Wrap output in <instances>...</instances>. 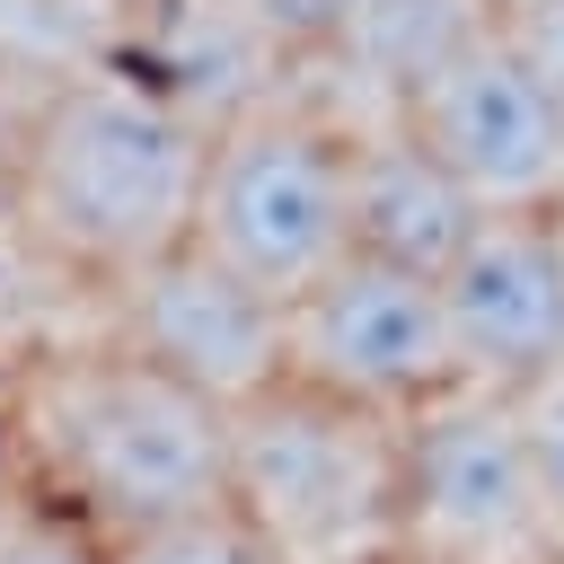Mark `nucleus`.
I'll list each match as a JSON object with an SVG mask.
<instances>
[{
  "instance_id": "1",
  "label": "nucleus",
  "mask_w": 564,
  "mask_h": 564,
  "mask_svg": "<svg viewBox=\"0 0 564 564\" xmlns=\"http://www.w3.org/2000/svg\"><path fill=\"white\" fill-rule=\"evenodd\" d=\"M9 485L79 511L97 538L229 502V405L97 335L9 388Z\"/></svg>"
},
{
  "instance_id": "2",
  "label": "nucleus",
  "mask_w": 564,
  "mask_h": 564,
  "mask_svg": "<svg viewBox=\"0 0 564 564\" xmlns=\"http://www.w3.org/2000/svg\"><path fill=\"white\" fill-rule=\"evenodd\" d=\"M203 141L212 132L141 79H53L9 141L18 238L97 291L141 273L194 229Z\"/></svg>"
},
{
  "instance_id": "3",
  "label": "nucleus",
  "mask_w": 564,
  "mask_h": 564,
  "mask_svg": "<svg viewBox=\"0 0 564 564\" xmlns=\"http://www.w3.org/2000/svg\"><path fill=\"white\" fill-rule=\"evenodd\" d=\"M229 502L282 564H388L405 502V423L273 379L229 405Z\"/></svg>"
},
{
  "instance_id": "4",
  "label": "nucleus",
  "mask_w": 564,
  "mask_h": 564,
  "mask_svg": "<svg viewBox=\"0 0 564 564\" xmlns=\"http://www.w3.org/2000/svg\"><path fill=\"white\" fill-rule=\"evenodd\" d=\"M185 238L291 308L317 273L352 256V123L300 97H256L220 115L203 141Z\"/></svg>"
},
{
  "instance_id": "5",
  "label": "nucleus",
  "mask_w": 564,
  "mask_h": 564,
  "mask_svg": "<svg viewBox=\"0 0 564 564\" xmlns=\"http://www.w3.org/2000/svg\"><path fill=\"white\" fill-rule=\"evenodd\" d=\"M555 546L564 538L546 520L511 397L449 388L441 405L405 414V502H397L405 564H546Z\"/></svg>"
},
{
  "instance_id": "6",
  "label": "nucleus",
  "mask_w": 564,
  "mask_h": 564,
  "mask_svg": "<svg viewBox=\"0 0 564 564\" xmlns=\"http://www.w3.org/2000/svg\"><path fill=\"white\" fill-rule=\"evenodd\" d=\"M282 379L326 388L370 414H397V423L441 405L449 388H467L449 308H441V273L344 256L282 308Z\"/></svg>"
},
{
  "instance_id": "7",
  "label": "nucleus",
  "mask_w": 564,
  "mask_h": 564,
  "mask_svg": "<svg viewBox=\"0 0 564 564\" xmlns=\"http://www.w3.org/2000/svg\"><path fill=\"white\" fill-rule=\"evenodd\" d=\"M397 123L485 203V212H555L564 203V97L538 79L520 35L494 18L458 62H441Z\"/></svg>"
},
{
  "instance_id": "8",
  "label": "nucleus",
  "mask_w": 564,
  "mask_h": 564,
  "mask_svg": "<svg viewBox=\"0 0 564 564\" xmlns=\"http://www.w3.org/2000/svg\"><path fill=\"white\" fill-rule=\"evenodd\" d=\"M106 335L220 405H247L256 388L282 379V300L203 256L194 238L106 282Z\"/></svg>"
},
{
  "instance_id": "9",
  "label": "nucleus",
  "mask_w": 564,
  "mask_h": 564,
  "mask_svg": "<svg viewBox=\"0 0 564 564\" xmlns=\"http://www.w3.org/2000/svg\"><path fill=\"white\" fill-rule=\"evenodd\" d=\"M441 308L458 344V379L494 397H529L564 370V247L555 212H485L467 247L441 264Z\"/></svg>"
},
{
  "instance_id": "10",
  "label": "nucleus",
  "mask_w": 564,
  "mask_h": 564,
  "mask_svg": "<svg viewBox=\"0 0 564 564\" xmlns=\"http://www.w3.org/2000/svg\"><path fill=\"white\" fill-rule=\"evenodd\" d=\"M476 220H485V203H476L397 115L352 123V256L441 273V264L467 247Z\"/></svg>"
},
{
  "instance_id": "11",
  "label": "nucleus",
  "mask_w": 564,
  "mask_h": 564,
  "mask_svg": "<svg viewBox=\"0 0 564 564\" xmlns=\"http://www.w3.org/2000/svg\"><path fill=\"white\" fill-rule=\"evenodd\" d=\"M502 18V0H352L335 62L352 70V88L370 97V115H397L441 62H458L485 26Z\"/></svg>"
},
{
  "instance_id": "12",
  "label": "nucleus",
  "mask_w": 564,
  "mask_h": 564,
  "mask_svg": "<svg viewBox=\"0 0 564 564\" xmlns=\"http://www.w3.org/2000/svg\"><path fill=\"white\" fill-rule=\"evenodd\" d=\"M106 564H282V555L238 520V502H203V511L132 529V538H106Z\"/></svg>"
},
{
  "instance_id": "13",
  "label": "nucleus",
  "mask_w": 564,
  "mask_h": 564,
  "mask_svg": "<svg viewBox=\"0 0 564 564\" xmlns=\"http://www.w3.org/2000/svg\"><path fill=\"white\" fill-rule=\"evenodd\" d=\"M0 564H106V538L79 511L44 502V494H9V511H0Z\"/></svg>"
},
{
  "instance_id": "14",
  "label": "nucleus",
  "mask_w": 564,
  "mask_h": 564,
  "mask_svg": "<svg viewBox=\"0 0 564 564\" xmlns=\"http://www.w3.org/2000/svg\"><path fill=\"white\" fill-rule=\"evenodd\" d=\"M229 18L273 53H335L352 0H229Z\"/></svg>"
},
{
  "instance_id": "15",
  "label": "nucleus",
  "mask_w": 564,
  "mask_h": 564,
  "mask_svg": "<svg viewBox=\"0 0 564 564\" xmlns=\"http://www.w3.org/2000/svg\"><path fill=\"white\" fill-rule=\"evenodd\" d=\"M511 405H520V441H529V467H538L546 520H555V538H564V370L538 379V388L511 397Z\"/></svg>"
},
{
  "instance_id": "16",
  "label": "nucleus",
  "mask_w": 564,
  "mask_h": 564,
  "mask_svg": "<svg viewBox=\"0 0 564 564\" xmlns=\"http://www.w3.org/2000/svg\"><path fill=\"white\" fill-rule=\"evenodd\" d=\"M502 26H511L520 53L538 62V79L564 97V0H520V9H502Z\"/></svg>"
},
{
  "instance_id": "17",
  "label": "nucleus",
  "mask_w": 564,
  "mask_h": 564,
  "mask_svg": "<svg viewBox=\"0 0 564 564\" xmlns=\"http://www.w3.org/2000/svg\"><path fill=\"white\" fill-rule=\"evenodd\" d=\"M9 494H18V485H9V476H0V511H9Z\"/></svg>"
},
{
  "instance_id": "18",
  "label": "nucleus",
  "mask_w": 564,
  "mask_h": 564,
  "mask_svg": "<svg viewBox=\"0 0 564 564\" xmlns=\"http://www.w3.org/2000/svg\"><path fill=\"white\" fill-rule=\"evenodd\" d=\"M555 247H564V203H555Z\"/></svg>"
},
{
  "instance_id": "19",
  "label": "nucleus",
  "mask_w": 564,
  "mask_h": 564,
  "mask_svg": "<svg viewBox=\"0 0 564 564\" xmlns=\"http://www.w3.org/2000/svg\"><path fill=\"white\" fill-rule=\"evenodd\" d=\"M546 564H564V546H555V555H546Z\"/></svg>"
},
{
  "instance_id": "20",
  "label": "nucleus",
  "mask_w": 564,
  "mask_h": 564,
  "mask_svg": "<svg viewBox=\"0 0 564 564\" xmlns=\"http://www.w3.org/2000/svg\"><path fill=\"white\" fill-rule=\"evenodd\" d=\"M388 564H405V555H388Z\"/></svg>"
}]
</instances>
